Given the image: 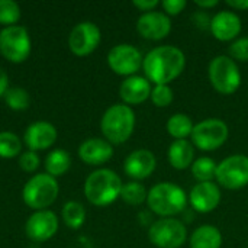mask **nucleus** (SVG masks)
Listing matches in <instances>:
<instances>
[{"label":"nucleus","instance_id":"nucleus-1","mask_svg":"<svg viewBox=\"0 0 248 248\" xmlns=\"http://www.w3.org/2000/svg\"><path fill=\"white\" fill-rule=\"evenodd\" d=\"M186 67L182 49L173 45H161L151 49L142 61L145 78L154 84H169L176 80Z\"/></svg>","mask_w":248,"mask_h":248},{"label":"nucleus","instance_id":"nucleus-2","mask_svg":"<svg viewBox=\"0 0 248 248\" xmlns=\"http://www.w3.org/2000/svg\"><path fill=\"white\" fill-rule=\"evenodd\" d=\"M121 177L110 169H99L89 174L84 182V195L87 201L96 206L113 203L122 190Z\"/></svg>","mask_w":248,"mask_h":248},{"label":"nucleus","instance_id":"nucleus-3","mask_svg":"<svg viewBox=\"0 0 248 248\" xmlns=\"http://www.w3.org/2000/svg\"><path fill=\"white\" fill-rule=\"evenodd\" d=\"M147 203L154 214L163 218H171L186 209L187 195L176 183L161 182L150 189Z\"/></svg>","mask_w":248,"mask_h":248},{"label":"nucleus","instance_id":"nucleus-4","mask_svg":"<svg viewBox=\"0 0 248 248\" xmlns=\"http://www.w3.org/2000/svg\"><path fill=\"white\" fill-rule=\"evenodd\" d=\"M135 128V113L128 105H113L102 116L100 129L110 144H122L132 135Z\"/></svg>","mask_w":248,"mask_h":248},{"label":"nucleus","instance_id":"nucleus-5","mask_svg":"<svg viewBox=\"0 0 248 248\" xmlns=\"http://www.w3.org/2000/svg\"><path fill=\"white\" fill-rule=\"evenodd\" d=\"M58 192L60 186L57 179L48 173H39L26 182L22 190V199L29 208L42 211L55 202Z\"/></svg>","mask_w":248,"mask_h":248},{"label":"nucleus","instance_id":"nucleus-6","mask_svg":"<svg viewBox=\"0 0 248 248\" xmlns=\"http://www.w3.org/2000/svg\"><path fill=\"white\" fill-rule=\"evenodd\" d=\"M212 87L221 94H232L241 84V73L237 62L227 55L215 57L208 67Z\"/></svg>","mask_w":248,"mask_h":248},{"label":"nucleus","instance_id":"nucleus-7","mask_svg":"<svg viewBox=\"0 0 248 248\" xmlns=\"http://www.w3.org/2000/svg\"><path fill=\"white\" fill-rule=\"evenodd\" d=\"M148 238L158 248H180L187 240V230L176 218H161L150 227Z\"/></svg>","mask_w":248,"mask_h":248},{"label":"nucleus","instance_id":"nucleus-8","mask_svg":"<svg viewBox=\"0 0 248 248\" xmlns=\"http://www.w3.org/2000/svg\"><path fill=\"white\" fill-rule=\"evenodd\" d=\"M31 38L23 26L13 25L0 31V52L12 62H22L31 54Z\"/></svg>","mask_w":248,"mask_h":248},{"label":"nucleus","instance_id":"nucleus-9","mask_svg":"<svg viewBox=\"0 0 248 248\" xmlns=\"http://www.w3.org/2000/svg\"><path fill=\"white\" fill-rule=\"evenodd\" d=\"M228 125L221 119H205L193 126L192 141L202 151H214L225 144L228 140Z\"/></svg>","mask_w":248,"mask_h":248},{"label":"nucleus","instance_id":"nucleus-10","mask_svg":"<svg viewBox=\"0 0 248 248\" xmlns=\"http://www.w3.org/2000/svg\"><path fill=\"white\" fill-rule=\"evenodd\" d=\"M217 182L228 189L238 190L248 185V157L235 154L224 158L217 167Z\"/></svg>","mask_w":248,"mask_h":248},{"label":"nucleus","instance_id":"nucleus-11","mask_svg":"<svg viewBox=\"0 0 248 248\" xmlns=\"http://www.w3.org/2000/svg\"><path fill=\"white\" fill-rule=\"evenodd\" d=\"M142 54L138 48L129 44H119L113 46L108 54V64L110 70L119 76H134L142 68Z\"/></svg>","mask_w":248,"mask_h":248},{"label":"nucleus","instance_id":"nucleus-12","mask_svg":"<svg viewBox=\"0 0 248 248\" xmlns=\"http://www.w3.org/2000/svg\"><path fill=\"white\" fill-rule=\"evenodd\" d=\"M100 39H102V33L99 26L93 22L86 20L77 23L71 29L68 35V46L73 54L78 57H84L93 52L99 46Z\"/></svg>","mask_w":248,"mask_h":248},{"label":"nucleus","instance_id":"nucleus-13","mask_svg":"<svg viewBox=\"0 0 248 248\" xmlns=\"http://www.w3.org/2000/svg\"><path fill=\"white\" fill-rule=\"evenodd\" d=\"M57 230H58V218L52 211L48 209L33 212L25 224L26 235L36 243H42L52 238Z\"/></svg>","mask_w":248,"mask_h":248},{"label":"nucleus","instance_id":"nucleus-14","mask_svg":"<svg viewBox=\"0 0 248 248\" xmlns=\"http://www.w3.org/2000/svg\"><path fill=\"white\" fill-rule=\"evenodd\" d=\"M137 31L145 39L160 41L170 33L171 20L164 12H147L138 17Z\"/></svg>","mask_w":248,"mask_h":248},{"label":"nucleus","instance_id":"nucleus-15","mask_svg":"<svg viewBox=\"0 0 248 248\" xmlns=\"http://www.w3.org/2000/svg\"><path fill=\"white\" fill-rule=\"evenodd\" d=\"M189 201L196 212L209 214L221 202V190L214 182H202L192 187Z\"/></svg>","mask_w":248,"mask_h":248},{"label":"nucleus","instance_id":"nucleus-16","mask_svg":"<svg viewBox=\"0 0 248 248\" xmlns=\"http://www.w3.org/2000/svg\"><path fill=\"white\" fill-rule=\"evenodd\" d=\"M58 132L57 128L46 121H36L28 126L25 131V144L31 151H39L49 148L57 141Z\"/></svg>","mask_w":248,"mask_h":248},{"label":"nucleus","instance_id":"nucleus-17","mask_svg":"<svg viewBox=\"0 0 248 248\" xmlns=\"http://www.w3.org/2000/svg\"><path fill=\"white\" fill-rule=\"evenodd\" d=\"M155 167H157L155 155L145 148L135 150L125 158L124 163L125 173L135 180H144L150 177L154 173Z\"/></svg>","mask_w":248,"mask_h":248},{"label":"nucleus","instance_id":"nucleus-18","mask_svg":"<svg viewBox=\"0 0 248 248\" xmlns=\"http://www.w3.org/2000/svg\"><path fill=\"white\" fill-rule=\"evenodd\" d=\"M212 35L219 41H232L241 32V19L232 10L218 12L209 22Z\"/></svg>","mask_w":248,"mask_h":248},{"label":"nucleus","instance_id":"nucleus-19","mask_svg":"<svg viewBox=\"0 0 248 248\" xmlns=\"http://www.w3.org/2000/svg\"><path fill=\"white\" fill-rule=\"evenodd\" d=\"M80 158L90 166H100L109 161L113 155V147L109 141L102 138H89L78 147Z\"/></svg>","mask_w":248,"mask_h":248},{"label":"nucleus","instance_id":"nucleus-20","mask_svg":"<svg viewBox=\"0 0 248 248\" xmlns=\"http://www.w3.org/2000/svg\"><path fill=\"white\" fill-rule=\"evenodd\" d=\"M150 94L151 84L145 77L141 76L126 77L119 87V96L126 105H141L150 97Z\"/></svg>","mask_w":248,"mask_h":248},{"label":"nucleus","instance_id":"nucleus-21","mask_svg":"<svg viewBox=\"0 0 248 248\" xmlns=\"http://www.w3.org/2000/svg\"><path fill=\"white\" fill-rule=\"evenodd\" d=\"M167 157L171 167H174L176 170H185L187 167H192L195 151L187 140H174L169 148Z\"/></svg>","mask_w":248,"mask_h":248},{"label":"nucleus","instance_id":"nucleus-22","mask_svg":"<svg viewBox=\"0 0 248 248\" xmlns=\"http://www.w3.org/2000/svg\"><path fill=\"white\" fill-rule=\"evenodd\" d=\"M222 234L214 225H202L190 235V248H221Z\"/></svg>","mask_w":248,"mask_h":248},{"label":"nucleus","instance_id":"nucleus-23","mask_svg":"<svg viewBox=\"0 0 248 248\" xmlns=\"http://www.w3.org/2000/svg\"><path fill=\"white\" fill-rule=\"evenodd\" d=\"M70 166H71V157L62 148L52 150L45 157V170L52 177L62 176L70 169Z\"/></svg>","mask_w":248,"mask_h":248},{"label":"nucleus","instance_id":"nucleus-24","mask_svg":"<svg viewBox=\"0 0 248 248\" xmlns=\"http://www.w3.org/2000/svg\"><path fill=\"white\" fill-rule=\"evenodd\" d=\"M193 122L186 113H176L170 116L167 121V132L174 138V140H186L189 135H192L193 131Z\"/></svg>","mask_w":248,"mask_h":248},{"label":"nucleus","instance_id":"nucleus-25","mask_svg":"<svg viewBox=\"0 0 248 248\" xmlns=\"http://www.w3.org/2000/svg\"><path fill=\"white\" fill-rule=\"evenodd\" d=\"M62 221L67 227L77 230L86 221V209L81 203L70 201L62 206Z\"/></svg>","mask_w":248,"mask_h":248},{"label":"nucleus","instance_id":"nucleus-26","mask_svg":"<svg viewBox=\"0 0 248 248\" xmlns=\"http://www.w3.org/2000/svg\"><path fill=\"white\" fill-rule=\"evenodd\" d=\"M217 167H218V164L211 157H201L196 161H193L192 174L199 183L212 182L217 176Z\"/></svg>","mask_w":248,"mask_h":248},{"label":"nucleus","instance_id":"nucleus-27","mask_svg":"<svg viewBox=\"0 0 248 248\" xmlns=\"http://www.w3.org/2000/svg\"><path fill=\"white\" fill-rule=\"evenodd\" d=\"M147 190L140 182H128L122 186L121 198L125 203L137 206L147 201Z\"/></svg>","mask_w":248,"mask_h":248},{"label":"nucleus","instance_id":"nucleus-28","mask_svg":"<svg viewBox=\"0 0 248 248\" xmlns=\"http://www.w3.org/2000/svg\"><path fill=\"white\" fill-rule=\"evenodd\" d=\"M20 150H22V141L16 134L10 131L0 132V157L3 158L16 157L20 154Z\"/></svg>","mask_w":248,"mask_h":248},{"label":"nucleus","instance_id":"nucleus-29","mask_svg":"<svg viewBox=\"0 0 248 248\" xmlns=\"http://www.w3.org/2000/svg\"><path fill=\"white\" fill-rule=\"evenodd\" d=\"M3 97L6 105L13 110H25L31 103L29 93L22 87H9Z\"/></svg>","mask_w":248,"mask_h":248},{"label":"nucleus","instance_id":"nucleus-30","mask_svg":"<svg viewBox=\"0 0 248 248\" xmlns=\"http://www.w3.org/2000/svg\"><path fill=\"white\" fill-rule=\"evenodd\" d=\"M22 10L15 0H0V23L6 26H13L20 19Z\"/></svg>","mask_w":248,"mask_h":248},{"label":"nucleus","instance_id":"nucleus-31","mask_svg":"<svg viewBox=\"0 0 248 248\" xmlns=\"http://www.w3.org/2000/svg\"><path fill=\"white\" fill-rule=\"evenodd\" d=\"M150 99L157 108H167L169 105H171L174 94L169 84H155L151 89Z\"/></svg>","mask_w":248,"mask_h":248},{"label":"nucleus","instance_id":"nucleus-32","mask_svg":"<svg viewBox=\"0 0 248 248\" xmlns=\"http://www.w3.org/2000/svg\"><path fill=\"white\" fill-rule=\"evenodd\" d=\"M230 54L234 61H248V36L235 39L230 45Z\"/></svg>","mask_w":248,"mask_h":248},{"label":"nucleus","instance_id":"nucleus-33","mask_svg":"<svg viewBox=\"0 0 248 248\" xmlns=\"http://www.w3.org/2000/svg\"><path fill=\"white\" fill-rule=\"evenodd\" d=\"M19 166L26 173L35 171L39 167V157H38V154L35 151H31V150L22 153L20 157H19Z\"/></svg>","mask_w":248,"mask_h":248},{"label":"nucleus","instance_id":"nucleus-34","mask_svg":"<svg viewBox=\"0 0 248 248\" xmlns=\"http://www.w3.org/2000/svg\"><path fill=\"white\" fill-rule=\"evenodd\" d=\"M161 6L164 9V13L169 16H176L179 13H182L185 10V7L187 6L186 0H163L161 1Z\"/></svg>","mask_w":248,"mask_h":248},{"label":"nucleus","instance_id":"nucleus-35","mask_svg":"<svg viewBox=\"0 0 248 248\" xmlns=\"http://www.w3.org/2000/svg\"><path fill=\"white\" fill-rule=\"evenodd\" d=\"M132 4L147 13V12H153L158 6V1L157 0H134Z\"/></svg>","mask_w":248,"mask_h":248},{"label":"nucleus","instance_id":"nucleus-36","mask_svg":"<svg viewBox=\"0 0 248 248\" xmlns=\"http://www.w3.org/2000/svg\"><path fill=\"white\" fill-rule=\"evenodd\" d=\"M9 90V76L7 73L0 67V97L4 96V93Z\"/></svg>","mask_w":248,"mask_h":248},{"label":"nucleus","instance_id":"nucleus-37","mask_svg":"<svg viewBox=\"0 0 248 248\" xmlns=\"http://www.w3.org/2000/svg\"><path fill=\"white\" fill-rule=\"evenodd\" d=\"M227 4L237 10H248V0H228Z\"/></svg>","mask_w":248,"mask_h":248},{"label":"nucleus","instance_id":"nucleus-38","mask_svg":"<svg viewBox=\"0 0 248 248\" xmlns=\"http://www.w3.org/2000/svg\"><path fill=\"white\" fill-rule=\"evenodd\" d=\"M195 3H196V6H199L202 9H209V7H215L219 1L218 0H196Z\"/></svg>","mask_w":248,"mask_h":248}]
</instances>
